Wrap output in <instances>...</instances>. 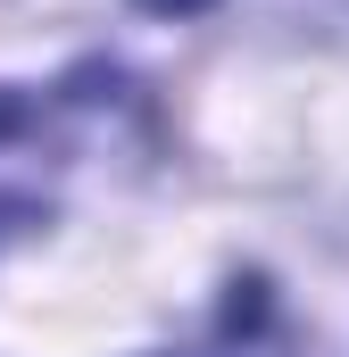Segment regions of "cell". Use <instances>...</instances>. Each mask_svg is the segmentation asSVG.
<instances>
[{
    "label": "cell",
    "mask_w": 349,
    "mask_h": 357,
    "mask_svg": "<svg viewBox=\"0 0 349 357\" xmlns=\"http://www.w3.org/2000/svg\"><path fill=\"white\" fill-rule=\"evenodd\" d=\"M67 175V142H59V108L34 91L0 84V241L42 225Z\"/></svg>",
    "instance_id": "obj_1"
},
{
    "label": "cell",
    "mask_w": 349,
    "mask_h": 357,
    "mask_svg": "<svg viewBox=\"0 0 349 357\" xmlns=\"http://www.w3.org/2000/svg\"><path fill=\"white\" fill-rule=\"evenodd\" d=\"M142 8H158V17H191V8H208V0H142Z\"/></svg>",
    "instance_id": "obj_2"
}]
</instances>
